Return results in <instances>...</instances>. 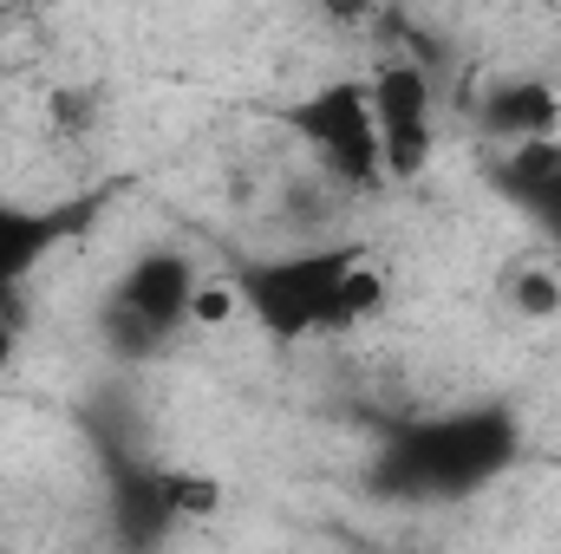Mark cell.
Listing matches in <instances>:
<instances>
[{"mask_svg":"<svg viewBox=\"0 0 561 554\" xmlns=\"http://www.w3.org/2000/svg\"><path fill=\"white\" fill-rule=\"evenodd\" d=\"M483 125H490L496 138L542 143V138H556V131H561V99L542 85V79H516V85L490 92V105H483Z\"/></svg>","mask_w":561,"mask_h":554,"instance_id":"277c9868","label":"cell"},{"mask_svg":"<svg viewBox=\"0 0 561 554\" xmlns=\"http://www.w3.org/2000/svg\"><path fill=\"white\" fill-rule=\"evenodd\" d=\"M359 249L340 242V249H313V255H294V262H262L236 280L249 313H262L280 339H300V333H320L333 326V300H340V280L353 275Z\"/></svg>","mask_w":561,"mask_h":554,"instance_id":"6da1fadb","label":"cell"},{"mask_svg":"<svg viewBox=\"0 0 561 554\" xmlns=\"http://www.w3.org/2000/svg\"><path fill=\"white\" fill-rule=\"evenodd\" d=\"M529 203H536V216H542V229H549V235L561 242V176H556V183H542V189H536Z\"/></svg>","mask_w":561,"mask_h":554,"instance_id":"ba28073f","label":"cell"},{"mask_svg":"<svg viewBox=\"0 0 561 554\" xmlns=\"http://www.w3.org/2000/svg\"><path fill=\"white\" fill-rule=\"evenodd\" d=\"M366 105L379 125V163L386 183H412L437 157V125H431V72L419 59H386L366 79Z\"/></svg>","mask_w":561,"mask_h":554,"instance_id":"3957f363","label":"cell"},{"mask_svg":"<svg viewBox=\"0 0 561 554\" xmlns=\"http://www.w3.org/2000/svg\"><path fill=\"white\" fill-rule=\"evenodd\" d=\"M287 125L313 143V157H320V170H327L333 183H346V189L386 183L379 125H373V105H366V79H333V85H320Z\"/></svg>","mask_w":561,"mask_h":554,"instance_id":"7a4b0ae2","label":"cell"},{"mask_svg":"<svg viewBox=\"0 0 561 554\" xmlns=\"http://www.w3.org/2000/svg\"><path fill=\"white\" fill-rule=\"evenodd\" d=\"M510 307L529 313V320H549V313H561V280L549 275L542 262L516 268V275H510Z\"/></svg>","mask_w":561,"mask_h":554,"instance_id":"8992f818","label":"cell"},{"mask_svg":"<svg viewBox=\"0 0 561 554\" xmlns=\"http://www.w3.org/2000/svg\"><path fill=\"white\" fill-rule=\"evenodd\" d=\"M242 313H249V300H242V287H236V280H209V287H196V300H190V320H196V326H209V333L236 326Z\"/></svg>","mask_w":561,"mask_h":554,"instance_id":"52a82bcc","label":"cell"},{"mask_svg":"<svg viewBox=\"0 0 561 554\" xmlns=\"http://www.w3.org/2000/svg\"><path fill=\"white\" fill-rule=\"evenodd\" d=\"M46 242H53V222H39L33 209H7L0 203V293L39 262Z\"/></svg>","mask_w":561,"mask_h":554,"instance_id":"5b68a950","label":"cell"}]
</instances>
